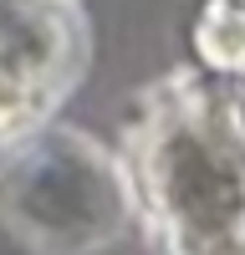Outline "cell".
I'll return each instance as SVG.
<instances>
[{
	"instance_id": "2",
	"label": "cell",
	"mask_w": 245,
	"mask_h": 255,
	"mask_svg": "<svg viewBox=\"0 0 245 255\" xmlns=\"http://www.w3.org/2000/svg\"><path fill=\"white\" fill-rule=\"evenodd\" d=\"M0 204L26 230V240L82 250L113 240L128 209V184L97 158V148H82L77 138H46L20 148V158L0 174Z\"/></svg>"
},
{
	"instance_id": "3",
	"label": "cell",
	"mask_w": 245,
	"mask_h": 255,
	"mask_svg": "<svg viewBox=\"0 0 245 255\" xmlns=\"http://www.w3.org/2000/svg\"><path fill=\"white\" fill-rule=\"evenodd\" d=\"M82 51L87 41L72 0H0V138L56 108Z\"/></svg>"
},
{
	"instance_id": "6",
	"label": "cell",
	"mask_w": 245,
	"mask_h": 255,
	"mask_svg": "<svg viewBox=\"0 0 245 255\" xmlns=\"http://www.w3.org/2000/svg\"><path fill=\"white\" fill-rule=\"evenodd\" d=\"M235 87H230V97H225V123H230V133L245 143V77H230Z\"/></svg>"
},
{
	"instance_id": "1",
	"label": "cell",
	"mask_w": 245,
	"mask_h": 255,
	"mask_svg": "<svg viewBox=\"0 0 245 255\" xmlns=\"http://www.w3.org/2000/svg\"><path fill=\"white\" fill-rule=\"evenodd\" d=\"M133 184L169 250L245 230V143L199 97H169L138 123Z\"/></svg>"
},
{
	"instance_id": "4",
	"label": "cell",
	"mask_w": 245,
	"mask_h": 255,
	"mask_svg": "<svg viewBox=\"0 0 245 255\" xmlns=\"http://www.w3.org/2000/svg\"><path fill=\"white\" fill-rule=\"evenodd\" d=\"M194 46L210 72L245 77V0H210L194 20Z\"/></svg>"
},
{
	"instance_id": "5",
	"label": "cell",
	"mask_w": 245,
	"mask_h": 255,
	"mask_svg": "<svg viewBox=\"0 0 245 255\" xmlns=\"http://www.w3.org/2000/svg\"><path fill=\"white\" fill-rule=\"evenodd\" d=\"M174 255H245V230H230V235H210L194 245H179Z\"/></svg>"
}]
</instances>
